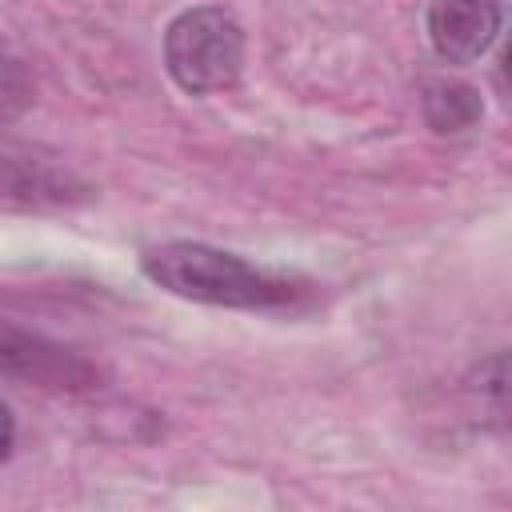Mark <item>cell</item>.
Returning <instances> with one entry per match:
<instances>
[{
    "instance_id": "cell-1",
    "label": "cell",
    "mask_w": 512,
    "mask_h": 512,
    "mask_svg": "<svg viewBox=\"0 0 512 512\" xmlns=\"http://www.w3.org/2000/svg\"><path fill=\"white\" fill-rule=\"evenodd\" d=\"M140 268L152 284H160L172 296L216 304V308H248V312L296 308L312 288L292 272L248 264L236 252H224L200 240H172V244L148 248Z\"/></svg>"
},
{
    "instance_id": "cell-2",
    "label": "cell",
    "mask_w": 512,
    "mask_h": 512,
    "mask_svg": "<svg viewBox=\"0 0 512 512\" xmlns=\"http://www.w3.org/2000/svg\"><path fill=\"white\" fill-rule=\"evenodd\" d=\"M164 64L192 96L224 92L240 80L244 32L224 8H188L164 32Z\"/></svg>"
},
{
    "instance_id": "cell-3",
    "label": "cell",
    "mask_w": 512,
    "mask_h": 512,
    "mask_svg": "<svg viewBox=\"0 0 512 512\" xmlns=\"http://www.w3.org/2000/svg\"><path fill=\"white\" fill-rule=\"evenodd\" d=\"M0 380L48 392H92L104 372L76 348L0 316Z\"/></svg>"
},
{
    "instance_id": "cell-4",
    "label": "cell",
    "mask_w": 512,
    "mask_h": 512,
    "mask_svg": "<svg viewBox=\"0 0 512 512\" xmlns=\"http://www.w3.org/2000/svg\"><path fill=\"white\" fill-rule=\"evenodd\" d=\"M500 0H432L428 4V40L440 60L472 64L480 60L500 32Z\"/></svg>"
},
{
    "instance_id": "cell-5",
    "label": "cell",
    "mask_w": 512,
    "mask_h": 512,
    "mask_svg": "<svg viewBox=\"0 0 512 512\" xmlns=\"http://www.w3.org/2000/svg\"><path fill=\"white\" fill-rule=\"evenodd\" d=\"M484 116V100L472 84H460V80H432L424 88V120L432 132L440 136H456V132H468L476 128Z\"/></svg>"
},
{
    "instance_id": "cell-6",
    "label": "cell",
    "mask_w": 512,
    "mask_h": 512,
    "mask_svg": "<svg viewBox=\"0 0 512 512\" xmlns=\"http://www.w3.org/2000/svg\"><path fill=\"white\" fill-rule=\"evenodd\" d=\"M40 200H64L60 180H52L40 168H24L20 160L0 156V204H40Z\"/></svg>"
},
{
    "instance_id": "cell-7",
    "label": "cell",
    "mask_w": 512,
    "mask_h": 512,
    "mask_svg": "<svg viewBox=\"0 0 512 512\" xmlns=\"http://www.w3.org/2000/svg\"><path fill=\"white\" fill-rule=\"evenodd\" d=\"M12 444H16V420H12L8 404L0 400V464L12 456Z\"/></svg>"
}]
</instances>
